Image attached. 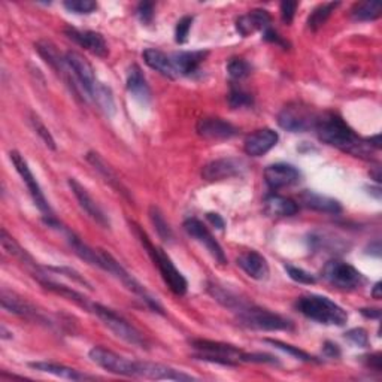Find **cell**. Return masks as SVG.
<instances>
[{
	"label": "cell",
	"instance_id": "1",
	"mask_svg": "<svg viewBox=\"0 0 382 382\" xmlns=\"http://www.w3.org/2000/svg\"><path fill=\"white\" fill-rule=\"evenodd\" d=\"M315 130L318 138L324 143L344 153L353 154L356 157H368L371 153L368 140L358 138L351 127L336 114L327 113L323 117H318Z\"/></svg>",
	"mask_w": 382,
	"mask_h": 382
},
{
	"label": "cell",
	"instance_id": "2",
	"mask_svg": "<svg viewBox=\"0 0 382 382\" xmlns=\"http://www.w3.org/2000/svg\"><path fill=\"white\" fill-rule=\"evenodd\" d=\"M130 226H132L135 234L138 236L139 242L142 244L143 248H145V251L148 252V256L151 257V260L157 266L158 272H160L163 281L169 286V290L177 296H184L188 290V282L184 278V275L177 269V266L173 264L170 257L162 248L154 247L153 242L148 239L147 233L143 232L138 224H135V222H130Z\"/></svg>",
	"mask_w": 382,
	"mask_h": 382
},
{
	"label": "cell",
	"instance_id": "3",
	"mask_svg": "<svg viewBox=\"0 0 382 382\" xmlns=\"http://www.w3.org/2000/svg\"><path fill=\"white\" fill-rule=\"evenodd\" d=\"M296 309L312 321L324 326H345L348 314L338 304H334L326 296L308 294L301 296L296 301Z\"/></svg>",
	"mask_w": 382,
	"mask_h": 382
},
{
	"label": "cell",
	"instance_id": "4",
	"mask_svg": "<svg viewBox=\"0 0 382 382\" xmlns=\"http://www.w3.org/2000/svg\"><path fill=\"white\" fill-rule=\"evenodd\" d=\"M99 251V259H100V269H103L105 272L113 275L115 279H118L127 290L132 291L133 294L139 296L142 301H145V305L148 308H151L155 312H163V308L158 304L157 299H154L148 290L143 286L133 275H130L127 270L113 257L109 252L103 251V249H98Z\"/></svg>",
	"mask_w": 382,
	"mask_h": 382
},
{
	"label": "cell",
	"instance_id": "5",
	"mask_svg": "<svg viewBox=\"0 0 382 382\" xmlns=\"http://www.w3.org/2000/svg\"><path fill=\"white\" fill-rule=\"evenodd\" d=\"M91 311L98 315L99 320L110 331H113L118 339L130 344L133 346L142 348V349L148 348V341L145 339V336H143V334L135 326H132L129 321L125 320L124 316H121L115 311H113L110 308H106L100 304H93Z\"/></svg>",
	"mask_w": 382,
	"mask_h": 382
},
{
	"label": "cell",
	"instance_id": "6",
	"mask_svg": "<svg viewBox=\"0 0 382 382\" xmlns=\"http://www.w3.org/2000/svg\"><path fill=\"white\" fill-rule=\"evenodd\" d=\"M11 162L14 165V167L17 169V172L20 173V177L21 180L24 181V184L27 185V190H29V193L31 196V199H33L35 205H36V208L41 211V214L43 215L45 221H46V224H50V226H57V221L54 218V212L51 210V206L50 203H48L45 195H43V191L39 185V182L36 181L35 178V175L31 173L27 162L24 160V157L19 153V151H11Z\"/></svg>",
	"mask_w": 382,
	"mask_h": 382
},
{
	"label": "cell",
	"instance_id": "7",
	"mask_svg": "<svg viewBox=\"0 0 382 382\" xmlns=\"http://www.w3.org/2000/svg\"><path fill=\"white\" fill-rule=\"evenodd\" d=\"M237 320L242 326L264 330V331H279V330H293V323L286 318L270 312L263 308L248 305L237 312Z\"/></svg>",
	"mask_w": 382,
	"mask_h": 382
},
{
	"label": "cell",
	"instance_id": "8",
	"mask_svg": "<svg viewBox=\"0 0 382 382\" xmlns=\"http://www.w3.org/2000/svg\"><path fill=\"white\" fill-rule=\"evenodd\" d=\"M88 357L96 366H99V368L105 369L109 373L138 378L139 361L125 358L114 351H109V349H106L103 346L91 348L90 353H88Z\"/></svg>",
	"mask_w": 382,
	"mask_h": 382
},
{
	"label": "cell",
	"instance_id": "9",
	"mask_svg": "<svg viewBox=\"0 0 382 382\" xmlns=\"http://www.w3.org/2000/svg\"><path fill=\"white\" fill-rule=\"evenodd\" d=\"M191 345L200 353L199 357L206 361L221 363L226 366H236L239 361H244L245 353L233 345L205 339L191 341Z\"/></svg>",
	"mask_w": 382,
	"mask_h": 382
},
{
	"label": "cell",
	"instance_id": "10",
	"mask_svg": "<svg viewBox=\"0 0 382 382\" xmlns=\"http://www.w3.org/2000/svg\"><path fill=\"white\" fill-rule=\"evenodd\" d=\"M316 120L318 117L315 115L314 110L309 106L301 103L285 106L278 115V124L284 130L291 133H304L311 129H315Z\"/></svg>",
	"mask_w": 382,
	"mask_h": 382
},
{
	"label": "cell",
	"instance_id": "11",
	"mask_svg": "<svg viewBox=\"0 0 382 382\" xmlns=\"http://www.w3.org/2000/svg\"><path fill=\"white\" fill-rule=\"evenodd\" d=\"M323 278L331 285L344 290H354L364 282L363 275L349 263L341 260H330L323 267Z\"/></svg>",
	"mask_w": 382,
	"mask_h": 382
},
{
	"label": "cell",
	"instance_id": "12",
	"mask_svg": "<svg viewBox=\"0 0 382 382\" xmlns=\"http://www.w3.org/2000/svg\"><path fill=\"white\" fill-rule=\"evenodd\" d=\"M65 57L79 88L83 90V93L87 94V98L94 99L96 91H98L102 83H99L98 78H96L94 69L90 65V61L75 51H68Z\"/></svg>",
	"mask_w": 382,
	"mask_h": 382
},
{
	"label": "cell",
	"instance_id": "13",
	"mask_svg": "<svg viewBox=\"0 0 382 382\" xmlns=\"http://www.w3.org/2000/svg\"><path fill=\"white\" fill-rule=\"evenodd\" d=\"M247 170V163L241 158H220V160H214L206 165L202 170L203 180L214 182V181H224L229 178L241 177V175Z\"/></svg>",
	"mask_w": 382,
	"mask_h": 382
},
{
	"label": "cell",
	"instance_id": "14",
	"mask_svg": "<svg viewBox=\"0 0 382 382\" xmlns=\"http://www.w3.org/2000/svg\"><path fill=\"white\" fill-rule=\"evenodd\" d=\"M184 229L185 232L196 239V241L203 245L208 251L211 256L215 259V262H218L220 264H227V257L224 251H222L221 245L217 242V239L212 236V233L208 230L202 221L196 220V218H188L184 222Z\"/></svg>",
	"mask_w": 382,
	"mask_h": 382
},
{
	"label": "cell",
	"instance_id": "15",
	"mask_svg": "<svg viewBox=\"0 0 382 382\" xmlns=\"http://www.w3.org/2000/svg\"><path fill=\"white\" fill-rule=\"evenodd\" d=\"M68 184H69V187L72 190L73 196L76 197L79 206H81V208L86 211V214L91 220H94L96 222H98L99 226H102L103 229H109L110 222H109L108 215L103 212V210L98 205V202L93 199V196L88 193L87 188L84 185L79 184L75 178H69Z\"/></svg>",
	"mask_w": 382,
	"mask_h": 382
},
{
	"label": "cell",
	"instance_id": "16",
	"mask_svg": "<svg viewBox=\"0 0 382 382\" xmlns=\"http://www.w3.org/2000/svg\"><path fill=\"white\" fill-rule=\"evenodd\" d=\"M65 33L69 39H72L75 43L79 46H83L84 50L90 51L91 54L98 56L100 58L108 57L109 54V48L105 41V38L98 33V31H91V30H78L73 27H68L65 30Z\"/></svg>",
	"mask_w": 382,
	"mask_h": 382
},
{
	"label": "cell",
	"instance_id": "17",
	"mask_svg": "<svg viewBox=\"0 0 382 382\" xmlns=\"http://www.w3.org/2000/svg\"><path fill=\"white\" fill-rule=\"evenodd\" d=\"M197 133L211 140H221V139H230L234 135H237L236 127L222 118H215V117H208V118H200L196 125Z\"/></svg>",
	"mask_w": 382,
	"mask_h": 382
},
{
	"label": "cell",
	"instance_id": "18",
	"mask_svg": "<svg viewBox=\"0 0 382 382\" xmlns=\"http://www.w3.org/2000/svg\"><path fill=\"white\" fill-rule=\"evenodd\" d=\"M300 178V172L285 163H277L264 169V181L272 190H279L296 184Z\"/></svg>",
	"mask_w": 382,
	"mask_h": 382
},
{
	"label": "cell",
	"instance_id": "19",
	"mask_svg": "<svg viewBox=\"0 0 382 382\" xmlns=\"http://www.w3.org/2000/svg\"><path fill=\"white\" fill-rule=\"evenodd\" d=\"M138 378L145 379H155V381H193L195 378L187 375L181 371L170 368V366L160 364V363H150V361H139V373Z\"/></svg>",
	"mask_w": 382,
	"mask_h": 382
},
{
	"label": "cell",
	"instance_id": "20",
	"mask_svg": "<svg viewBox=\"0 0 382 382\" xmlns=\"http://www.w3.org/2000/svg\"><path fill=\"white\" fill-rule=\"evenodd\" d=\"M237 266L244 272L256 281H266L269 278L270 269L267 260L257 251H245L237 257Z\"/></svg>",
	"mask_w": 382,
	"mask_h": 382
},
{
	"label": "cell",
	"instance_id": "21",
	"mask_svg": "<svg viewBox=\"0 0 382 382\" xmlns=\"http://www.w3.org/2000/svg\"><path fill=\"white\" fill-rule=\"evenodd\" d=\"M278 139V133L272 129L257 130L256 133H252L247 138L244 147L245 153L251 157H262L277 145Z\"/></svg>",
	"mask_w": 382,
	"mask_h": 382
},
{
	"label": "cell",
	"instance_id": "22",
	"mask_svg": "<svg viewBox=\"0 0 382 382\" xmlns=\"http://www.w3.org/2000/svg\"><path fill=\"white\" fill-rule=\"evenodd\" d=\"M270 15L264 9H254L249 11L248 14L239 17L236 21V30L241 33L244 38L251 36L256 33V31H264L266 29L270 27Z\"/></svg>",
	"mask_w": 382,
	"mask_h": 382
},
{
	"label": "cell",
	"instance_id": "23",
	"mask_svg": "<svg viewBox=\"0 0 382 382\" xmlns=\"http://www.w3.org/2000/svg\"><path fill=\"white\" fill-rule=\"evenodd\" d=\"M0 244H2V248L6 251V254H9L11 257L17 259L20 263L29 267L31 270V274H33V277L41 274V267L38 266L35 259L31 257L30 254L17 241H15V239L5 229H2V232H0Z\"/></svg>",
	"mask_w": 382,
	"mask_h": 382
},
{
	"label": "cell",
	"instance_id": "24",
	"mask_svg": "<svg viewBox=\"0 0 382 382\" xmlns=\"http://www.w3.org/2000/svg\"><path fill=\"white\" fill-rule=\"evenodd\" d=\"M0 301H2L4 309L11 314L30 318V320H42L39 311L33 305L29 304L27 300H24L23 297L17 296L12 291L2 290V294H0Z\"/></svg>",
	"mask_w": 382,
	"mask_h": 382
},
{
	"label": "cell",
	"instance_id": "25",
	"mask_svg": "<svg viewBox=\"0 0 382 382\" xmlns=\"http://www.w3.org/2000/svg\"><path fill=\"white\" fill-rule=\"evenodd\" d=\"M299 200L301 205L306 206V208L318 211V212H326V214H333V215L342 212V206L338 200L314 193V191H309V190L304 191V193L300 195Z\"/></svg>",
	"mask_w": 382,
	"mask_h": 382
},
{
	"label": "cell",
	"instance_id": "26",
	"mask_svg": "<svg viewBox=\"0 0 382 382\" xmlns=\"http://www.w3.org/2000/svg\"><path fill=\"white\" fill-rule=\"evenodd\" d=\"M87 162L94 167V170H98L100 173V177L110 185L113 188H115L118 193H121L124 197L130 199L129 196V191H127V188L124 187V184L121 182V180L118 178V175L113 170V167H110L103 158L100 157V154L98 153H88L87 154Z\"/></svg>",
	"mask_w": 382,
	"mask_h": 382
},
{
	"label": "cell",
	"instance_id": "27",
	"mask_svg": "<svg viewBox=\"0 0 382 382\" xmlns=\"http://www.w3.org/2000/svg\"><path fill=\"white\" fill-rule=\"evenodd\" d=\"M127 90L142 103H148L151 100V88L138 65H133L127 73Z\"/></svg>",
	"mask_w": 382,
	"mask_h": 382
},
{
	"label": "cell",
	"instance_id": "28",
	"mask_svg": "<svg viewBox=\"0 0 382 382\" xmlns=\"http://www.w3.org/2000/svg\"><path fill=\"white\" fill-rule=\"evenodd\" d=\"M264 211L267 215L275 218L293 217L299 212V205L289 197L270 195L264 200Z\"/></svg>",
	"mask_w": 382,
	"mask_h": 382
},
{
	"label": "cell",
	"instance_id": "29",
	"mask_svg": "<svg viewBox=\"0 0 382 382\" xmlns=\"http://www.w3.org/2000/svg\"><path fill=\"white\" fill-rule=\"evenodd\" d=\"M143 60H145L147 65L154 69L155 72H158L160 75L175 79L178 76L177 69L173 66L172 57L166 56L165 53L158 51V50H153V48H148V50L143 51Z\"/></svg>",
	"mask_w": 382,
	"mask_h": 382
},
{
	"label": "cell",
	"instance_id": "30",
	"mask_svg": "<svg viewBox=\"0 0 382 382\" xmlns=\"http://www.w3.org/2000/svg\"><path fill=\"white\" fill-rule=\"evenodd\" d=\"M29 366L31 369H35L38 372L42 373H50L54 375L57 378H63V379H69V381H83L87 379L88 376L78 372L76 369L68 368L65 364H58V363H51V361H33L29 363Z\"/></svg>",
	"mask_w": 382,
	"mask_h": 382
},
{
	"label": "cell",
	"instance_id": "31",
	"mask_svg": "<svg viewBox=\"0 0 382 382\" xmlns=\"http://www.w3.org/2000/svg\"><path fill=\"white\" fill-rule=\"evenodd\" d=\"M205 57H206V53H203V51L178 53L172 57V61H173L175 69H177V72H178V76L180 75L188 76V75H193L195 72L199 71Z\"/></svg>",
	"mask_w": 382,
	"mask_h": 382
},
{
	"label": "cell",
	"instance_id": "32",
	"mask_svg": "<svg viewBox=\"0 0 382 382\" xmlns=\"http://www.w3.org/2000/svg\"><path fill=\"white\" fill-rule=\"evenodd\" d=\"M210 293L217 301H220L222 306L229 308L232 311L239 312L241 309H244L245 306H248V304L245 300H242L237 294H234V293H232V291H229L226 289H222V286H220L217 284L210 285Z\"/></svg>",
	"mask_w": 382,
	"mask_h": 382
},
{
	"label": "cell",
	"instance_id": "33",
	"mask_svg": "<svg viewBox=\"0 0 382 382\" xmlns=\"http://www.w3.org/2000/svg\"><path fill=\"white\" fill-rule=\"evenodd\" d=\"M68 242L71 245V248L73 249V252L79 259H83L84 262H87L88 264L93 266H100V259H99V251L90 248L86 242H83L81 239H79L76 234L73 233H68Z\"/></svg>",
	"mask_w": 382,
	"mask_h": 382
},
{
	"label": "cell",
	"instance_id": "34",
	"mask_svg": "<svg viewBox=\"0 0 382 382\" xmlns=\"http://www.w3.org/2000/svg\"><path fill=\"white\" fill-rule=\"evenodd\" d=\"M382 5L379 2H360L351 9V17L356 21H373L381 17Z\"/></svg>",
	"mask_w": 382,
	"mask_h": 382
},
{
	"label": "cell",
	"instance_id": "35",
	"mask_svg": "<svg viewBox=\"0 0 382 382\" xmlns=\"http://www.w3.org/2000/svg\"><path fill=\"white\" fill-rule=\"evenodd\" d=\"M341 4L339 2H330V4H323L320 6H316L308 19V27L314 31H316L320 27L326 24V21L330 19V15L334 12Z\"/></svg>",
	"mask_w": 382,
	"mask_h": 382
},
{
	"label": "cell",
	"instance_id": "36",
	"mask_svg": "<svg viewBox=\"0 0 382 382\" xmlns=\"http://www.w3.org/2000/svg\"><path fill=\"white\" fill-rule=\"evenodd\" d=\"M150 218H151V222H153L157 234L160 236V239H163L165 242H170L172 237H173L172 229L169 226V222L166 221L165 215L162 214L160 210L157 208V206H151L150 208Z\"/></svg>",
	"mask_w": 382,
	"mask_h": 382
},
{
	"label": "cell",
	"instance_id": "37",
	"mask_svg": "<svg viewBox=\"0 0 382 382\" xmlns=\"http://www.w3.org/2000/svg\"><path fill=\"white\" fill-rule=\"evenodd\" d=\"M96 105H98L103 113L110 117L115 114V100H114V96H113V91H110L109 87H106L105 84H100L98 91H96V96L94 99Z\"/></svg>",
	"mask_w": 382,
	"mask_h": 382
},
{
	"label": "cell",
	"instance_id": "38",
	"mask_svg": "<svg viewBox=\"0 0 382 382\" xmlns=\"http://www.w3.org/2000/svg\"><path fill=\"white\" fill-rule=\"evenodd\" d=\"M30 123H31V125H33L36 135L42 139V142L45 143V145L50 150H56L57 148L56 147V140H54L53 135L50 133V130H48V127L42 123V120L36 114H31Z\"/></svg>",
	"mask_w": 382,
	"mask_h": 382
},
{
	"label": "cell",
	"instance_id": "39",
	"mask_svg": "<svg viewBox=\"0 0 382 382\" xmlns=\"http://www.w3.org/2000/svg\"><path fill=\"white\" fill-rule=\"evenodd\" d=\"M229 105L232 109H239V108H247L252 105V96L242 88L232 87L229 93Z\"/></svg>",
	"mask_w": 382,
	"mask_h": 382
},
{
	"label": "cell",
	"instance_id": "40",
	"mask_svg": "<svg viewBox=\"0 0 382 382\" xmlns=\"http://www.w3.org/2000/svg\"><path fill=\"white\" fill-rule=\"evenodd\" d=\"M266 342L270 344V345H274L275 348L281 349V351H284V353H289L290 356L296 357L297 360H301V361H315V358H314L312 356H309V354L305 353V351H301V349H299V348H296V346H293V345L284 344V342L277 341V339H266Z\"/></svg>",
	"mask_w": 382,
	"mask_h": 382
},
{
	"label": "cell",
	"instance_id": "41",
	"mask_svg": "<svg viewBox=\"0 0 382 382\" xmlns=\"http://www.w3.org/2000/svg\"><path fill=\"white\" fill-rule=\"evenodd\" d=\"M227 71H229V75L233 78V79H244L249 75L251 72V68L248 63L242 58H233L229 61L227 65Z\"/></svg>",
	"mask_w": 382,
	"mask_h": 382
},
{
	"label": "cell",
	"instance_id": "42",
	"mask_svg": "<svg viewBox=\"0 0 382 382\" xmlns=\"http://www.w3.org/2000/svg\"><path fill=\"white\" fill-rule=\"evenodd\" d=\"M69 12L73 14H91L98 8V4L93 2V0H68V2L63 4Z\"/></svg>",
	"mask_w": 382,
	"mask_h": 382
},
{
	"label": "cell",
	"instance_id": "43",
	"mask_svg": "<svg viewBox=\"0 0 382 382\" xmlns=\"http://www.w3.org/2000/svg\"><path fill=\"white\" fill-rule=\"evenodd\" d=\"M285 270H286V274H289V277H290L293 281L299 282V284L311 285V284H315V282H316V278H315L312 274L306 272V270L300 269V267H294V266H290V264H289V266H285Z\"/></svg>",
	"mask_w": 382,
	"mask_h": 382
},
{
	"label": "cell",
	"instance_id": "44",
	"mask_svg": "<svg viewBox=\"0 0 382 382\" xmlns=\"http://www.w3.org/2000/svg\"><path fill=\"white\" fill-rule=\"evenodd\" d=\"M191 24H193V17H188V15L187 17H182L177 24V29H175V41L178 43H185Z\"/></svg>",
	"mask_w": 382,
	"mask_h": 382
},
{
	"label": "cell",
	"instance_id": "45",
	"mask_svg": "<svg viewBox=\"0 0 382 382\" xmlns=\"http://www.w3.org/2000/svg\"><path fill=\"white\" fill-rule=\"evenodd\" d=\"M345 338L348 341H351L354 345H358V346H368L369 345V336H368V331H366L364 329H353L345 333Z\"/></svg>",
	"mask_w": 382,
	"mask_h": 382
},
{
	"label": "cell",
	"instance_id": "46",
	"mask_svg": "<svg viewBox=\"0 0 382 382\" xmlns=\"http://www.w3.org/2000/svg\"><path fill=\"white\" fill-rule=\"evenodd\" d=\"M297 6H299L297 2H290V0H285V2L281 4V19L285 24L290 26L293 23Z\"/></svg>",
	"mask_w": 382,
	"mask_h": 382
},
{
	"label": "cell",
	"instance_id": "47",
	"mask_svg": "<svg viewBox=\"0 0 382 382\" xmlns=\"http://www.w3.org/2000/svg\"><path fill=\"white\" fill-rule=\"evenodd\" d=\"M48 269L54 270V272H57V274H61V275L68 277V278L72 279L73 282H78V284H81V285L87 286V289H91V285H90L81 275H79V274L76 272V270H73V269H71V267H48Z\"/></svg>",
	"mask_w": 382,
	"mask_h": 382
},
{
	"label": "cell",
	"instance_id": "48",
	"mask_svg": "<svg viewBox=\"0 0 382 382\" xmlns=\"http://www.w3.org/2000/svg\"><path fill=\"white\" fill-rule=\"evenodd\" d=\"M138 15L142 23H151L153 21V17H154V5L150 4V2H142L139 4L138 6Z\"/></svg>",
	"mask_w": 382,
	"mask_h": 382
},
{
	"label": "cell",
	"instance_id": "49",
	"mask_svg": "<svg viewBox=\"0 0 382 382\" xmlns=\"http://www.w3.org/2000/svg\"><path fill=\"white\" fill-rule=\"evenodd\" d=\"M263 39L267 41V42H274V43H277V45H281L282 48L289 46V43H286V42L277 33V31L272 30L270 27L266 29V30L263 31Z\"/></svg>",
	"mask_w": 382,
	"mask_h": 382
},
{
	"label": "cell",
	"instance_id": "50",
	"mask_svg": "<svg viewBox=\"0 0 382 382\" xmlns=\"http://www.w3.org/2000/svg\"><path fill=\"white\" fill-rule=\"evenodd\" d=\"M324 354L327 356V357H331V358H336V357H339L341 356V349H339V346L336 345V344H331V342H326L324 344Z\"/></svg>",
	"mask_w": 382,
	"mask_h": 382
},
{
	"label": "cell",
	"instance_id": "51",
	"mask_svg": "<svg viewBox=\"0 0 382 382\" xmlns=\"http://www.w3.org/2000/svg\"><path fill=\"white\" fill-rule=\"evenodd\" d=\"M368 360H366V364L369 366L371 369H375L376 372H381V354L376 353V354H372L369 357H366Z\"/></svg>",
	"mask_w": 382,
	"mask_h": 382
},
{
	"label": "cell",
	"instance_id": "52",
	"mask_svg": "<svg viewBox=\"0 0 382 382\" xmlns=\"http://www.w3.org/2000/svg\"><path fill=\"white\" fill-rule=\"evenodd\" d=\"M206 217H208V220L212 222V224H214L217 229H224V220H222L218 214L210 212Z\"/></svg>",
	"mask_w": 382,
	"mask_h": 382
},
{
	"label": "cell",
	"instance_id": "53",
	"mask_svg": "<svg viewBox=\"0 0 382 382\" xmlns=\"http://www.w3.org/2000/svg\"><path fill=\"white\" fill-rule=\"evenodd\" d=\"M360 312L366 316V318H372V320H379L381 316V311L379 309H360Z\"/></svg>",
	"mask_w": 382,
	"mask_h": 382
},
{
	"label": "cell",
	"instance_id": "54",
	"mask_svg": "<svg viewBox=\"0 0 382 382\" xmlns=\"http://www.w3.org/2000/svg\"><path fill=\"white\" fill-rule=\"evenodd\" d=\"M381 289H382V286H381V282H376V284H375V286H373V290H372V297H373V299L379 300V299L382 297Z\"/></svg>",
	"mask_w": 382,
	"mask_h": 382
},
{
	"label": "cell",
	"instance_id": "55",
	"mask_svg": "<svg viewBox=\"0 0 382 382\" xmlns=\"http://www.w3.org/2000/svg\"><path fill=\"white\" fill-rule=\"evenodd\" d=\"M368 143H369L371 147H373V148H376V150L381 148V139H379V136H375V138L368 139Z\"/></svg>",
	"mask_w": 382,
	"mask_h": 382
},
{
	"label": "cell",
	"instance_id": "56",
	"mask_svg": "<svg viewBox=\"0 0 382 382\" xmlns=\"http://www.w3.org/2000/svg\"><path fill=\"white\" fill-rule=\"evenodd\" d=\"M0 331H2V339H12V331H8L5 326L0 327Z\"/></svg>",
	"mask_w": 382,
	"mask_h": 382
}]
</instances>
